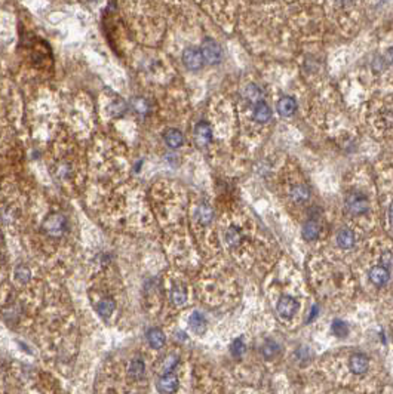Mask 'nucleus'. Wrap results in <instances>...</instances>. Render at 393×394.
Returning <instances> with one entry per match:
<instances>
[{"label":"nucleus","instance_id":"nucleus-1","mask_svg":"<svg viewBox=\"0 0 393 394\" xmlns=\"http://www.w3.org/2000/svg\"><path fill=\"white\" fill-rule=\"evenodd\" d=\"M346 209L352 214V215H363L368 212L370 209V202L365 193L353 190L346 196Z\"/></svg>","mask_w":393,"mask_h":394},{"label":"nucleus","instance_id":"nucleus-2","mask_svg":"<svg viewBox=\"0 0 393 394\" xmlns=\"http://www.w3.org/2000/svg\"><path fill=\"white\" fill-rule=\"evenodd\" d=\"M43 231L51 237H61L67 231V218L60 212L49 214L43 223Z\"/></svg>","mask_w":393,"mask_h":394},{"label":"nucleus","instance_id":"nucleus-3","mask_svg":"<svg viewBox=\"0 0 393 394\" xmlns=\"http://www.w3.org/2000/svg\"><path fill=\"white\" fill-rule=\"evenodd\" d=\"M202 55H204V59H205L206 64L209 66H217L220 64L222 59V49L221 46L211 37H206L205 40L202 42Z\"/></svg>","mask_w":393,"mask_h":394},{"label":"nucleus","instance_id":"nucleus-4","mask_svg":"<svg viewBox=\"0 0 393 394\" xmlns=\"http://www.w3.org/2000/svg\"><path fill=\"white\" fill-rule=\"evenodd\" d=\"M181 59H183V64L184 67L191 71H196V70H201L205 64V59H204V55H202V51L196 46H188L183 51V55H181Z\"/></svg>","mask_w":393,"mask_h":394},{"label":"nucleus","instance_id":"nucleus-5","mask_svg":"<svg viewBox=\"0 0 393 394\" xmlns=\"http://www.w3.org/2000/svg\"><path fill=\"white\" fill-rule=\"evenodd\" d=\"M300 307V304L297 302V299H294L290 295H282L277 301V314L284 319V320H290L295 316L297 310Z\"/></svg>","mask_w":393,"mask_h":394},{"label":"nucleus","instance_id":"nucleus-6","mask_svg":"<svg viewBox=\"0 0 393 394\" xmlns=\"http://www.w3.org/2000/svg\"><path fill=\"white\" fill-rule=\"evenodd\" d=\"M178 385H180V381L175 374L160 375L156 382V388L160 394H174L178 390Z\"/></svg>","mask_w":393,"mask_h":394},{"label":"nucleus","instance_id":"nucleus-7","mask_svg":"<svg viewBox=\"0 0 393 394\" xmlns=\"http://www.w3.org/2000/svg\"><path fill=\"white\" fill-rule=\"evenodd\" d=\"M194 141L199 147H206L211 141H212V129L211 125L202 120L199 123H196L194 126Z\"/></svg>","mask_w":393,"mask_h":394},{"label":"nucleus","instance_id":"nucleus-8","mask_svg":"<svg viewBox=\"0 0 393 394\" xmlns=\"http://www.w3.org/2000/svg\"><path fill=\"white\" fill-rule=\"evenodd\" d=\"M276 108H277V113H279L280 117L288 119L291 116H294L295 111H297V101L292 97L284 95V97L279 98V101L276 104Z\"/></svg>","mask_w":393,"mask_h":394},{"label":"nucleus","instance_id":"nucleus-9","mask_svg":"<svg viewBox=\"0 0 393 394\" xmlns=\"http://www.w3.org/2000/svg\"><path fill=\"white\" fill-rule=\"evenodd\" d=\"M370 280L376 286H384L390 280V271L384 265H374L370 271Z\"/></svg>","mask_w":393,"mask_h":394},{"label":"nucleus","instance_id":"nucleus-10","mask_svg":"<svg viewBox=\"0 0 393 394\" xmlns=\"http://www.w3.org/2000/svg\"><path fill=\"white\" fill-rule=\"evenodd\" d=\"M146 338H147L149 345H150L153 350H160V348H163V345H165V343H166V337H165V334L162 332V329H159V327H152V329H149V330H147V334H146Z\"/></svg>","mask_w":393,"mask_h":394},{"label":"nucleus","instance_id":"nucleus-11","mask_svg":"<svg viewBox=\"0 0 393 394\" xmlns=\"http://www.w3.org/2000/svg\"><path fill=\"white\" fill-rule=\"evenodd\" d=\"M301 234H303L304 240H307V241L316 240L321 234V224L318 223L315 218H308L307 221L303 224Z\"/></svg>","mask_w":393,"mask_h":394},{"label":"nucleus","instance_id":"nucleus-12","mask_svg":"<svg viewBox=\"0 0 393 394\" xmlns=\"http://www.w3.org/2000/svg\"><path fill=\"white\" fill-rule=\"evenodd\" d=\"M188 327L196 334V335H204L206 330V319L202 313L193 311L188 317Z\"/></svg>","mask_w":393,"mask_h":394},{"label":"nucleus","instance_id":"nucleus-13","mask_svg":"<svg viewBox=\"0 0 393 394\" xmlns=\"http://www.w3.org/2000/svg\"><path fill=\"white\" fill-rule=\"evenodd\" d=\"M116 310V302L111 298H104L100 302H97L95 306V311L97 314L103 319V320H108L111 317V314Z\"/></svg>","mask_w":393,"mask_h":394},{"label":"nucleus","instance_id":"nucleus-14","mask_svg":"<svg viewBox=\"0 0 393 394\" xmlns=\"http://www.w3.org/2000/svg\"><path fill=\"white\" fill-rule=\"evenodd\" d=\"M349 366H350V371L353 374L362 375L368 371L370 361L367 359V356H363V354H353L349 360Z\"/></svg>","mask_w":393,"mask_h":394},{"label":"nucleus","instance_id":"nucleus-15","mask_svg":"<svg viewBox=\"0 0 393 394\" xmlns=\"http://www.w3.org/2000/svg\"><path fill=\"white\" fill-rule=\"evenodd\" d=\"M163 139L170 148H180L184 144V135L178 129H168L163 134Z\"/></svg>","mask_w":393,"mask_h":394},{"label":"nucleus","instance_id":"nucleus-16","mask_svg":"<svg viewBox=\"0 0 393 394\" xmlns=\"http://www.w3.org/2000/svg\"><path fill=\"white\" fill-rule=\"evenodd\" d=\"M252 116H254V120H256L257 123L264 125V123H267L269 120L272 119V108L263 101V103L254 105V113H252Z\"/></svg>","mask_w":393,"mask_h":394},{"label":"nucleus","instance_id":"nucleus-17","mask_svg":"<svg viewBox=\"0 0 393 394\" xmlns=\"http://www.w3.org/2000/svg\"><path fill=\"white\" fill-rule=\"evenodd\" d=\"M243 95H245V98L249 101L251 104H257L263 103V98H264V92H263V89L260 87L256 83H249V85L245 87V90H243Z\"/></svg>","mask_w":393,"mask_h":394},{"label":"nucleus","instance_id":"nucleus-18","mask_svg":"<svg viewBox=\"0 0 393 394\" xmlns=\"http://www.w3.org/2000/svg\"><path fill=\"white\" fill-rule=\"evenodd\" d=\"M194 217H196V220L202 224V225H208V224L212 221V218H214V210H212V207L208 205V203L202 202L201 205L196 207Z\"/></svg>","mask_w":393,"mask_h":394},{"label":"nucleus","instance_id":"nucleus-19","mask_svg":"<svg viewBox=\"0 0 393 394\" xmlns=\"http://www.w3.org/2000/svg\"><path fill=\"white\" fill-rule=\"evenodd\" d=\"M355 233L349 228H343L337 233V243L342 249H352L355 246Z\"/></svg>","mask_w":393,"mask_h":394},{"label":"nucleus","instance_id":"nucleus-20","mask_svg":"<svg viewBox=\"0 0 393 394\" xmlns=\"http://www.w3.org/2000/svg\"><path fill=\"white\" fill-rule=\"evenodd\" d=\"M128 374L132 379H141L146 374V361L141 359V357H134L131 365H129V369H128Z\"/></svg>","mask_w":393,"mask_h":394},{"label":"nucleus","instance_id":"nucleus-21","mask_svg":"<svg viewBox=\"0 0 393 394\" xmlns=\"http://www.w3.org/2000/svg\"><path fill=\"white\" fill-rule=\"evenodd\" d=\"M291 197L295 203H306L310 199V190L304 184H297L291 190Z\"/></svg>","mask_w":393,"mask_h":394},{"label":"nucleus","instance_id":"nucleus-22","mask_svg":"<svg viewBox=\"0 0 393 394\" xmlns=\"http://www.w3.org/2000/svg\"><path fill=\"white\" fill-rule=\"evenodd\" d=\"M242 241H243V236H242V231L239 228L235 227V225L229 227L227 231H226V243L232 248H238Z\"/></svg>","mask_w":393,"mask_h":394},{"label":"nucleus","instance_id":"nucleus-23","mask_svg":"<svg viewBox=\"0 0 393 394\" xmlns=\"http://www.w3.org/2000/svg\"><path fill=\"white\" fill-rule=\"evenodd\" d=\"M171 301L172 304L177 306V307L184 306L187 302V291H186V288L180 286V285L174 286L171 289Z\"/></svg>","mask_w":393,"mask_h":394},{"label":"nucleus","instance_id":"nucleus-24","mask_svg":"<svg viewBox=\"0 0 393 394\" xmlns=\"http://www.w3.org/2000/svg\"><path fill=\"white\" fill-rule=\"evenodd\" d=\"M14 277H15V280H17L18 283L25 285V283H29L30 279H32V270H30L27 265L19 264L17 268H15V271H14Z\"/></svg>","mask_w":393,"mask_h":394},{"label":"nucleus","instance_id":"nucleus-25","mask_svg":"<svg viewBox=\"0 0 393 394\" xmlns=\"http://www.w3.org/2000/svg\"><path fill=\"white\" fill-rule=\"evenodd\" d=\"M279 350H280L279 344L273 341V340H267L266 343L263 344V347H261V354L266 359H273L274 356L279 353Z\"/></svg>","mask_w":393,"mask_h":394},{"label":"nucleus","instance_id":"nucleus-26","mask_svg":"<svg viewBox=\"0 0 393 394\" xmlns=\"http://www.w3.org/2000/svg\"><path fill=\"white\" fill-rule=\"evenodd\" d=\"M178 356L177 354H170V356H166L165 360L162 361V366H160V371H162V375H165V374H172V371L177 368V365H178Z\"/></svg>","mask_w":393,"mask_h":394},{"label":"nucleus","instance_id":"nucleus-27","mask_svg":"<svg viewBox=\"0 0 393 394\" xmlns=\"http://www.w3.org/2000/svg\"><path fill=\"white\" fill-rule=\"evenodd\" d=\"M331 329H332V334L339 338H344L347 334H349V327L346 325V322H343L340 319L334 320L332 325H331Z\"/></svg>","mask_w":393,"mask_h":394},{"label":"nucleus","instance_id":"nucleus-28","mask_svg":"<svg viewBox=\"0 0 393 394\" xmlns=\"http://www.w3.org/2000/svg\"><path fill=\"white\" fill-rule=\"evenodd\" d=\"M125 111H126V104L123 103L122 100H115L113 103L108 105V113L113 117H119Z\"/></svg>","mask_w":393,"mask_h":394},{"label":"nucleus","instance_id":"nucleus-29","mask_svg":"<svg viewBox=\"0 0 393 394\" xmlns=\"http://www.w3.org/2000/svg\"><path fill=\"white\" fill-rule=\"evenodd\" d=\"M245 350H246V347H245V343H243L242 338H236V340L232 343V345H230V353H232V356H233V357H238V359L243 356Z\"/></svg>","mask_w":393,"mask_h":394},{"label":"nucleus","instance_id":"nucleus-30","mask_svg":"<svg viewBox=\"0 0 393 394\" xmlns=\"http://www.w3.org/2000/svg\"><path fill=\"white\" fill-rule=\"evenodd\" d=\"M134 108L137 110L139 114H146L149 111V104L146 103L144 100H141V98H137L134 101Z\"/></svg>","mask_w":393,"mask_h":394},{"label":"nucleus","instance_id":"nucleus-31","mask_svg":"<svg viewBox=\"0 0 393 394\" xmlns=\"http://www.w3.org/2000/svg\"><path fill=\"white\" fill-rule=\"evenodd\" d=\"M386 58H387V61H389V63H392L393 64V48L387 49V52H386Z\"/></svg>","mask_w":393,"mask_h":394},{"label":"nucleus","instance_id":"nucleus-32","mask_svg":"<svg viewBox=\"0 0 393 394\" xmlns=\"http://www.w3.org/2000/svg\"><path fill=\"white\" fill-rule=\"evenodd\" d=\"M316 314H318V307L315 306V307H313V311H312V313H310V316H308V322H310V320H313V319L316 317Z\"/></svg>","mask_w":393,"mask_h":394},{"label":"nucleus","instance_id":"nucleus-33","mask_svg":"<svg viewBox=\"0 0 393 394\" xmlns=\"http://www.w3.org/2000/svg\"><path fill=\"white\" fill-rule=\"evenodd\" d=\"M389 221H390V224L393 225V202L390 203V206H389Z\"/></svg>","mask_w":393,"mask_h":394},{"label":"nucleus","instance_id":"nucleus-34","mask_svg":"<svg viewBox=\"0 0 393 394\" xmlns=\"http://www.w3.org/2000/svg\"><path fill=\"white\" fill-rule=\"evenodd\" d=\"M175 337H178L180 340H186V338H187V337L184 335V332H178V334H177Z\"/></svg>","mask_w":393,"mask_h":394},{"label":"nucleus","instance_id":"nucleus-35","mask_svg":"<svg viewBox=\"0 0 393 394\" xmlns=\"http://www.w3.org/2000/svg\"><path fill=\"white\" fill-rule=\"evenodd\" d=\"M128 394H137V393H134V391H132V393H128Z\"/></svg>","mask_w":393,"mask_h":394}]
</instances>
